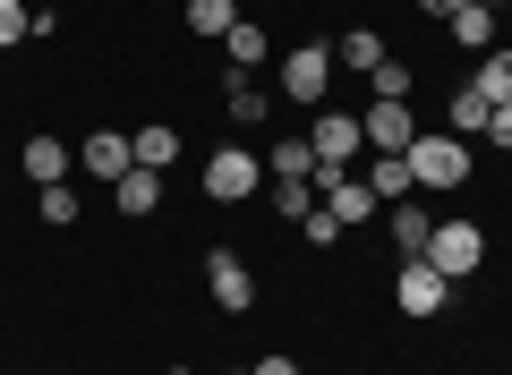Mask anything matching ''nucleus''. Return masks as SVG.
I'll return each instance as SVG.
<instances>
[{
  "label": "nucleus",
  "instance_id": "nucleus-1",
  "mask_svg": "<svg viewBox=\"0 0 512 375\" xmlns=\"http://www.w3.org/2000/svg\"><path fill=\"white\" fill-rule=\"evenodd\" d=\"M402 162H410V179H419V188H470V145H461L453 128H419Z\"/></svg>",
  "mask_w": 512,
  "mask_h": 375
},
{
  "label": "nucleus",
  "instance_id": "nucleus-2",
  "mask_svg": "<svg viewBox=\"0 0 512 375\" xmlns=\"http://www.w3.org/2000/svg\"><path fill=\"white\" fill-rule=\"evenodd\" d=\"M427 265H436L444 282H470V273L487 265V231H478L470 214H453V222H436V239H427Z\"/></svg>",
  "mask_w": 512,
  "mask_h": 375
},
{
  "label": "nucleus",
  "instance_id": "nucleus-3",
  "mask_svg": "<svg viewBox=\"0 0 512 375\" xmlns=\"http://www.w3.org/2000/svg\"><path fill=\"white\" fill-rule=\"evenodd\" d=\"M256 179H265V162H256L248 145H214V154H205V197L214 205H248Z\"/></svg>",
  "mask_w": 512,
  "mask_h": 375
},
{
  "label": "nucleus",
  "instance_id": "nucleus-4",
  "mask_svg": "<svg viewBox=\"0 0 512 375\" xmlns=\"http://www.w3.org/2000/svg\"><path fill=\"white\" fill-rule=\"evenodd\" d=\"M316 205H325L342 231H359V222H376L384 205H376V188H367L359 171H316Z\"/></svg>",
  "mask_w": 512,
  "mask_h": 375
},
{
  "label": "nucleus",
  "instance_id": "nucleus-5",
  "mask_svg": "<svg viewBox=\"0 0 512 375\" xmlns=\"http://www.w3.org/2000/svg\"><path fill=\"white\" fill-rule=\"evenodd\" d=\"M333 69H342V60H333V43H299L291 60H282V103H325V86H333Z\"/></svg>",
  "mask_w": 512,
  "mask_h": 375
},
{
  "label": "nucleus",
  "instance_id": "nucleus-6",
  "mask_svg": "<svg viewBox=\"0 0 512 375\" xmlns=\"http://www.w3.org/2000/svg\"><path fill=\"white\" fill-rule=\"evenodd\" d=\"M444 299H453V282H444L427 256H402V265H393V307H402V316H444Z\"/></svg>",
  "mask_w": 512,
  "mask_h": 375
},
{
  "label": "nucleus",
  "instance_id": "nucleus-7",
  "mask_svg": "<svg viewBox=\"0 0 512 375\" xmlns=\"http://www.w3.org/2000/svg\"><path fill=\"white\" fill-rule=\"evenodd\" d=\"M308 145H316V171H350V162L367 154V137H359V111H316Z\"/></svg>",
  "mask_w": 512,
  "mask_h": 375
},
{
  "label": "nucleus",
  "instance_id": "nucleus-8",
  "mask_svg": "<svg viewBox=\"0 0 512 375\" xmlns=\"http://www.w3.org/2000/svg\"><path fill=\"white\" fill-rule=\"evenodd\" d=\"M205 290H214L222 316H248V307H256V273H248V256H239V248H214V256H205Z\"/></svg>",
  "mask_w": 512,
  "mask_h": 375
},
{
  "label": "nucleus",
  "instance_id": "nucleus-9",
  "mask_svg": "<svg viewBox=\"0 0 512 375\" xmlns=\"http://www.w3.org/2000/svg\"><path fill=\"white\" fill-rule=\"evenodd\" d=\"M359 137H367V154H410L419 120H410V103H367L359 111Z\"/></svg>",
  "mask_w": 512,
  "mask_h": 375
},
{
  "label": "nucleus",
  "instance_id": "nucleus-10",
  "mask_svg": "<svg viewBox=\"0 0 512 375\" xmlns=\"http://www.w3.org/2000/svg\"><path fill=\"white\" fill-rule=\"evenodd\" d=\"M77 171L86 179H120V171H137V154H128L120 128H94V137H77Z\"/></svg>",
  "mask_w": 512,
  "mask_h": 375
},
{
  "label": "nucleus",
  "instance_id": "nucleus-11",
  "mask_svg": "<svg viewBox=\"0 0 512 375\" xmlns=\"http://www.w3.org/2000/svg\"><path fill=\"white\" fill-rule=\"evenodd\" d=\"M69 171H77V145H60V137H26V179H35V188H60Z\"/></svg>",
  "mask_w": 512,
  "mask_h": 375
},
{
  "label": "nucleus",
  "instance_id": "nucleus-12",
  "mask_svg": "<svg viewBox=\"0 0 512 375\" xmlns=\"http://www.w3.org/2000/svg\"><path fill=\"white\" fill-rule=\"evenodd\" d=\"M222 111H231L239 128H265V120H274V94L256 86V77H239V69H231V86H222Z\"/></svg>",
  "mask_w": 512,
  "mask_h": 375
},
{
  "label": "nucleus",
  "instance_id": "nucleus-13",
  "mask_svg": "<svg viewBox=\"0 0 512 375\" xmlns=\"http://www.w3.org/2000/svg\"><path fill=\"white\" fill-rule=\"evenodd\" d=\"M384 214H393V248H402V256H427V239H436V214H427L419 197L384 205Z\"/></svg>",
  "mask_w": 512,
  "mask_h": 375
},
{
  "label": "nucleus",
  "instance_id": "nucleus-14",
  "mask_svg": "<svg viewBox=\"0 0 512 375\" xmlns=\"http://www.w3.org/2000/svg\"><path fill=\"white\" fill-rule=\"evenodd\" d=\"M359 179L376 188V205H402V197H419V179H410V162H402V154H376Z\"/></svg>",
  "mask_w": 512,
  "mask_h": 375
},
{
  "label": "nucleus",
  "instance_id": "nucleus-15",
  "mask_svg": "<svg viewBox=\"0 0 512 375\" xmlns=\"http://www.w3.org/2000/svg\"><path fill=\"white\" fill-rule=\"evenodd\" d=\"M111 197H120V214H154V205H163V171H146V162H137V171L111 179Z\"/></svg>",
  "mask_w": 512,
  "mask_h": 375
},
{
  "label": "nucleus",
  "instance_id": "nucleus-16",
  "mask_svg": "<svg viewBox=\"0 0 512 375\" xmlns=\"http://www.w3.org/2000/svg\"><path fill=\"white\" fill-rule=\"evenodd\" d=\"M265 179H316V145L308 137H274L265 145Z\"/></svg>",
  "mask_w": 512,
  "mask_h": 375
},
{
  "label": "nucleus",
  "instance_id": "nucleus-17",
  "mask_svg": "<svg viewBox=\"0 0 512 375\" xmlns=\"http://www.w3.org/2000/svg\"><path fill=\"white\" fill-rule=\"evenodd\" d=\"M128 154L146 162V171H171V162H180V128H163V120H146V128H137V137H128Z\"/></svg>",
  "mask_w": 512,
  "mask_h": 375
},
{
  "label": "nucleus",
  "instance_id": "nucleus-18",
  "mask_svg": "<svg viewBox=\"0 0 512 375\" xmlns=\"http://www.w3.org/2000/svg\"><path fill=\"white\" fill-rule=\"evenodd\" d=\"M444 26H453V43H461V52H495V9H478V0H461V9H453Z\"/></svg>",
  "mask_w": 512,
  "mask_h": 375
},
{
  "label": "nucleus",
  "instance_id": "nucleus-19",
  "mask_svg": "<svg viewBox=\"0 0 512 375\" xmlns=\"http://www.w3.org/2000/svg\"><path fill=\"white\" fill-rule=\"evenodd\" d=\"M265 52H274V43H265V26H256V18H239L231 35H222V60H231L239 77H256V60H265Z\"/></svg>",
  "mask_w": 512,
  "mask_h": 375
},
{
  "label": "nucleus",
  "instance_id": "nucleus-20",
  "mask_svg": "<svg viewBox=\"0 0 512 375\" xmlns=\"http://www.w3.org/2000/svg\"><path fill=\"white\" fill-rule=\"evenodd\" d=\"M333 60H342V69H384V35H376V26H350V35L342 43H333Z\"/></svg>",
  "mask_w": 512,
  "mask_h": 375
},
{
  "label": "nucleus",
  "instance_id": "nucleus-21",
  "mask_svg": "<svg viewBox=\"0 0 512 375\" xmlns=\"http://www.w3.org/2000/svg\"><path fill=\"white\" fill-rule=\"evenodd\" d=\"M470 86H478V94H487V103H495V111H504V103H512V52H504V43H495V52H478V77H470Z\"/></svg>",
  "mask_w": 512,
  "mask_h": 375
},
{
  "label": "nucleus",
  "instance_id": "nucleus-22",
  "mask_svg": "<svg viewBox=\"0 0 512 375\" xmlns=\"http://www.w3.org/2000/svg\"><path fill=\"white\" fill-rule=\"evenodd\" d=\"M239 26V0H188V35H205V43H222Z\"/></svg>",
  "mask_w": 512,
  "mask_h": 375
},
{
  "label": "nucleus",
  "instance_id": "nucleus-23",
  "mask_svg": "<svg viewBox=\"0 0 512 375\" xmlns=\"http://www.w3.org/2000/svg\"><path fill=\"white\" fill-rule=\"evenodd\" d=\"M487 111H495L487 94H478V86H461V94H453V137H461V145H470V137H487Z\"/></svg>",
  "mask_w": 512,
  "mask_h": 375
},
{
  "label": "nucleus",
  "instance_id": "nucleus-24",
  "mask_svg": "<svg viewBox=\"0 0 512 375\" xmlns=\"http://www.w3.org/2000/svg\"><path fill=\"white\" fill-rule=\"evenodd\" d=\"M367 86H376V103H410V86H419V77H410V60L384 52V69H367Z\"/></svg>",
  "mask_w": 512,
  "mask_h": 375
},
{
  "label": "nucleus",
  "instance_id": "nucleus-25",
  "mask_svg": "<svg viewBox=\"0 0 512 375\" xmlns=\"http://www.w3.org/2000/svg\"><path fill=\"white\" fill-rule=\"evenodd\" d=\"M274 214L282 222H308L316 214V179H274Z\"/></svg>",
  "mask_w": 512,
  "mask_h": 375
},
{
  "label": "nucleus",
  "instance_id": "nucleus-26",
  "mask_svg": "<svg viewBox=\"0 0 512 375\" xmlns=\"http://www.w3.org/2000/svg\"><path fill=\"white\" fill-rule=\"evenodd\" d=\"M26 35H35V9L26 0H0V52H18Z\"/></svg>",
  "mask_w": 512,
  "mask_h": 375
},
{
  "label": "nucleus",
  "instance_id": "nucleus-27",
  "mask_svg": "<svg viewBox=\"0 0 512 375\" xmlns=\"http://www.w3.org/2000/svg\"><path fill=\"white\" fill-rule=\"evenodd\" d=\"M43 222H52V231H69V222H77V188H69V179L43 188Z\"/></svg>",
  "mask_w": 512,
  "mask_h": 375
},
{
  "label": "nucleus",
  "instance_id": "nucleus-28",
  "mask_svg": "<svg viewBox=\"0 0 512 375\" xmlns=\"http://www.w3.org/2000/svg\"><path fill=\"white\" fill-rule=\"evenodd\" d=\"M299 231H308V239H316V248H333V239H342V222H333V214H325V205H316V214H308V222H299Z\"/></svg>",
  "mask_w": 512,
  "mask_h": 375
},
{
  "label": "nucleus",
  "instance_id": "nucleus-29",
  "mask_svg": "<svg viewBox=\"0 0 512 375\" xmlns=\"http://www.w3.org/2000/svg\"><path fill=\"white\" fill-rule=\"evenodd\" d=\"M487 145H504V154H512V103H504V111H487Z\"/></svg>",
  "mask_w": 512,
  "mask_h": 375
},
{
  "label": "nucleus",
  "instance_id": "nucleus-30",
  "mask_svg": "<svg viewBox=\"0 0 512 375\" xmlns=\"http://www.w3.org/2000/svg\"><path fill=\"white\" fill-rule=\"evenodd\" d=\"M248 375H299V358H256Z\"/></svg>",
  "mask_w": 512,
  "mask_h": 375
},
{
  "label": "nucleus",
  "instance_id": "nucleus-31",
  "mask_svg": "<svg viewBox=\"0 0 512 375\" xmlns=\"http://www.w3.org/2000/svg\"><path fill=\"white\" fill-rule=\"evenodd\" d=\"M419 9H427V18H453V9H461V0H419Z\"/></svg>",
  "mask_w": 512,
  "mask_h": 375
},
{
  "label": "nucleus",
  "instance_id": "nucleus-32",
  "mask_svg": "<svg viewBox=\"0 0 512 375\" xmlns=\"http://www.w3.org/2000/svg\"><path fill=\"white\" fill-rule=\"evenodd\" d=\"M478 9H504V0H478Z\"/></svg>",
  "mask_w": 512,
  "mask_h": 375
},
{
  "label": "nucleus",
  "instance_id": "nucleus-33",
  "mask_svg": "<svg viewBox=\"0 0 512 375\" xmlns=\"http://www.w3.org/2000/svg\"><path fill=\"white\" fill-rule=\"evenodd\" d=\"M171 375H188V367H171Z\"/></svg>",
  "mask_w": 512,
  "mask_h": 375
},
{
  "label": "nucleus",
  "instance_id": "nucleus-34",
  "mask_svg": "<svg viewBox=\"0 0 512 375\" xmlns=\"http://www.w3.org/2000/svg\"><path fill=\"white\" fill-rule=\"evenodd\" d=\"M239 375H248V367H239Z\"/></svg>",
  "mask_w": 512,
  "mask_h": 375
}]
</instances>
